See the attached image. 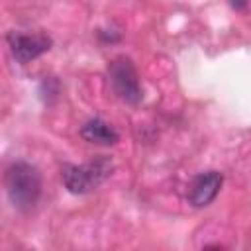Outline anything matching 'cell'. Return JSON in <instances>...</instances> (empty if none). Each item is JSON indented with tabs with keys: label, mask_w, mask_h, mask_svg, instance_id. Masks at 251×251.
Returning a JSON list of instances; mask_svg holds the SVG:
<instances>
[{
	"label": "cell",
	"mask_w": 251,
	"mask_h": 251,
	"mask_svg": "<svg viewBox=\"0 0 251 251\" xmlns=\"http://www.w3.org/2000/svg\"><path fill=\"white\" fill-rule=\"evenodd\" d=\"M6 192L10 202L18 210H29L41 192V176L39 171L24 161L12 163L6 171Z\"/></svg>",
	"instance_id": "1"
},
{
	"label": "cell",
	"mask_w": 251,
	"mask_h": 251,
	"mask_svg": "<svg viewBox=\"0 0 251 251\" xmlns=\"http://www.w3.org/2000/svg\"><path fill=\"white\" fill-rule=\"evenodd\" d=\"M112 171V163L104 157H98L84 165H67L63 167V182L73 194H86L94 190Z\"/></svg>",
	"instance_id": "2"
},
{
	"label": "cell",
	"mask_w": 251,
	"mask_h": 251,
	"mask_svg": "<svg viewBox=\"0 0 251 251\" xmlns=\"http://www.w3.org/2000/svg\"><path fill=\"white\" fill-rule=\"evenodd\" d=\"M108 76H110V82H112V88L116 90V94L129 102V104H135L141 100V86H139V78H137V73H135V67L133 63L127 59V57H118L110 63V69H108Z\"/></svg>",
	"instance_id": "3"
},
{
	"label": "cell",
	"mask_w": 251,
	"mask_h": 251,
	"mask_svg": "<svg viewBox=\"0 0 251 251\" xmlns=\"http://www.w3.org/2000/svg\"><path fill=\"white\" fill-rule=\"evenodd\" d=\"M8 45H10V51H12L16 61L27 63V61L39 57L41 53L49 51L51 39L47 35H43V33H18V31H12L8 35Z\"/></svg>",
	"instance_id": "4"
},
{
	"label": "cell",
	"mask_w": 251,
	"mask_h": 251,
	"mask_svg": "<svg viewBox=\"0 0 251 251\" xmlns=\"http://www.w3.org/2000/svg\"><path fill=\"white\" fill-rule=\"evenodd\" d=\"M222 175L216 173V171H208V173H202L198 175L192 182H190V188H188V202L196 208H202V206H208L220 192L222 188Z\"/></svg>",
	"instance_id": "5"
},
{
	"label": "cell",
	"mask_w": 251,
	"mask_h": 251,
	"mask_svg": "<svg viewBox=\"0 0 251 251\" xmlns=\"http://www.w3.org/2000/svg\"><path fill=\"white\" fill-rule=\"evenodd\" d=\"M80 135H82V139H86L88 143H94V145H114L120 139L118 131L110 124H106L104 120H98V118L88 120L80 127Z\"/></svg>",
	"instance_id": "6"
}]
</instances>
